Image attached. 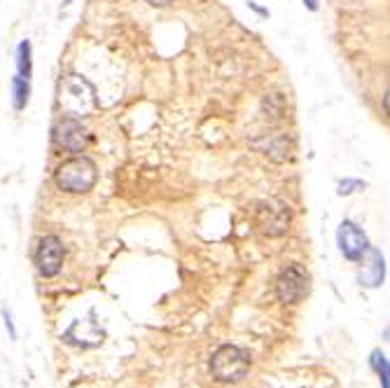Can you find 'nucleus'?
<instances>
[{
    "label": "nucleus",
    "instance_id": "obj_1",
    "mask_svg": "<svg viewBox=\"0 0 390 388\" xmlns=\"http://www.w3.org/2000/svg\"><path fill=\"white\" fill-rule=\"evenodd\" d=\"M54 183L59 190L70 194H87L98 183V166L91 157L73 155L54 171Z\"/></svg>",
    "mask_w": 390,
    "mask_h": 388
},
{
    "label": "nucleus",
    "instance_id": "obj_2",
    "mask_svg": "<svg viewBox=\"0 0 390 388\" xmlns=\"http://www.w3.org/2000/svg\"><path fill=\"white\" fill-rule=\"evenodd\" d=\"M248 370H250V353L241 346L225 344L211 358L213 377L222 384H237V381L246 379Z\"/></svg>",
    "mask_w": 390,
    "mask_h": 388
},
{
    "label": "nucleus",
    "instance_id": "obj_3",
    "mask_svg": "<svg viewBox=\"0 0 390 388\" xmlns=\"http://www.w3.org/2000/svg\"><path fill=\"white\" fill-rule=\"evenodd\" d=\"M308 283H311L308 271L301 264L292 262L276 278V297L283 304H297L308 295V288H311Z\"/></svg>",
    "mask_w": 390,
    "mask_h": 388
},
{
    "label": "nucleus",
    "instance_id": "obj_4",
    "mask_svg": "<svg viewBox=\"0 0 390 388\" xmlns=\"http://www.w3.org/2000/svg\"><path fill=\"white\" fill-rule=\"evenodd\" d=\"M257 227L264 237H271V239L283 237L290 230V209L283 202H276V199H269V202L260 204Z\"/></svg>",
    "mask_w": 390,
    "mask_h": 388
},
{
    "label": "nucleus",
    "instance_id": "obj_5",
    "mask_svg": "<svg viewBox=\"0 0 390 388\" xmlns=\"http://www.w3.org/2000/svg\"><path fill=\"white\" fill-rule=\"evenodd\" d=\"M66 258L63 241L57 237V234H47V237L40 239L38 251H36V264L38 271L43 274L45 278H52L61 271Z\"/></svg>",
    "mask_w": 390,
    "mask_h": 388
},
{
    "label": "nucleus",
    "instance_id": "obj_6",
    "mask_svg": "<svg viewBox=\"0 0 390 388\" xmlns=\"http://www.w3.org/2000/svg\"><path fill=\"white\" fill-rule=\"evenodd\" d=\"M337 244L339 251L348 262H360L369 251V239L362 227H358L353 220H344L337 230Z\"/></svg>",
    "mask_w": 390,
    "mask_h": 388
},
{
    "label": "nucleus",
    "instance_id": "obj_7",
    "mask_svg": "<svg viewBox=\"0 0 390 388\" xmlns=\"http://www.w3.org/2000/svg\"><path fill=\"white\" fill-rule=\"evenodd\" d=\"M360 262H365V267H362V271H360V278H358L360 285H365V288L383 285V278H386V260H383L381 251L369 246V251L365 253V258H362Z\"/></svg>",
    "mask_w": 390,
    "mask_h": 388
},
{
    "label": "nucleus",
    "instance_id": "obj_8",
    "mask_svg": "<svg viewBox=\"0 0 390 388\" xmlns=\"http://www.w3.org/2000/svg\"><path fill=\"white\" fill-rule=\"evenodd\" d=\"M57 140L66 152H75L77 155V152L84 150L89 136H87L84 126L75 122V119H63V122L57 126Z\"/></svg>",
    "mask_w": 390,
    "mask_h": 388
},
{
    "label": "nucleus",
    "instance_id": "obj_9",
    "mask_svg": "<svg viewBox=\"0 0 390 388\" xmlns=\"http://www.w3.org/2000/svg\"><path fill=\"white\" fill-rule=\"evenodd\" d=\"M15 61H17V75L31 80L33 77V45H31V40H22V43L17 45Z\"/></svg>",
    "mask_w": 390,
    "mask_h": 388
},
{
    "label": "nucleus",
    "instance_id": "obj_10",
    "mask_svg": "<svg viewBox=\"0 0 390 388\" xmlns=\"http://www.w3.org/2000/svg\"><path fill=\"white\" fill-rule=\"evenodd\" d=\"M29 101H31V80L15 75L12 77V108L22 112L26 110Z\"/></svg>",
    "mask_w": 390,
    "mask_h": 388
},
{
    "label": "nucleus",
    "instance_id": "obj_11",
    "mask_svg": "<svg viewBox=\"0 0 390 388\" xmlns=\"http://www.w3.org/2000/svg\"><path fill=\"white\" fill-rule=\"evenodd\" d=\"M369 363H372L374 372L379 374L381 386H383V388H390V365H388L386 353H381V351H372V358H369Z\"/></svg>",
    "mask_w": 390,
    "mask_h": 388
},
{
    "label": "nucleus",
    "instance_id": "obj_12",
    "mask_svg": "<svg viewBox=\"0 0 390 388\" xmlns=\"http://www.w3.org/2000/svg\"><path fill=\"white\" fill-rule=\"evenodd\" d=\"M367 183L365 180H358V178H344L341 183L337 185V194L339 197H351V194L355 192H360V190H365Z\"/></svg>",
    "mask_w": 390,
    "mask_h": 388
},
{
    "label": "nucleus",
    "instance_id": "obj_13",
    "mask_svg": "<svg viewBox=\"0 0 390 388\" xmlns=\"http://www.w3.org/2000/svg\"><path fill=\"white\" fill-rule=\"evenodd\" d=\"M3 318H5V327L10 330V337L17 339V327H15V320H12V313L8 309H3Z\"/></svg>",
    "mask_w": 390,
    "mask_h": 388
},
{
    "label": "nucleus",
    "instance_id": "obj_14",
    "mask_svg": "<svg viewBox=\"0 0 390 388\" xmlns=\"http://www.w3.org/2000/svg\"><path fill=\"white\" fill-rule=\"evenodd\" d=\"M304 8L311 10V12H318L320 10V0H304Z\"/></svg>",
    "mask_w": 390,
    "mask_h": 388
},
{
    "label": "nucleus",
    "instance_id": "obj_15",
    "mask_svg": "<svg viewBox=\"0 0 390 388\" xmlns=\"http://www.w3.org/2000/svg\"><path fill=\"white\" fill-rule=\"evenodd\" d=\"M147 3L150 5H169V3H173V0H147Z\"/></svg>",
    "mask_w": 390,
    "mask_h": 388
}]
</instances>
